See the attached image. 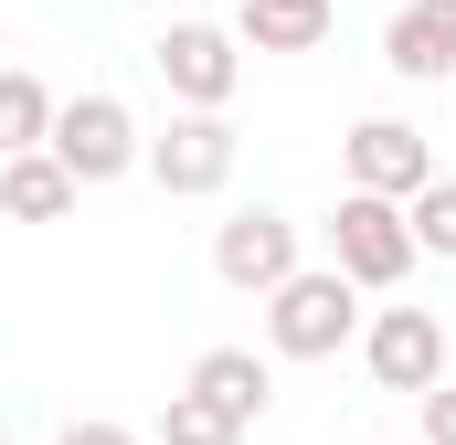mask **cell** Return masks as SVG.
Instances as JSON below:
<instances>
[{"label": "cell", "instance_id": "3", "mask_svg": "<svg viewBox=\"0 0 456 445\" xmlns=\"http://www.w3.org/2000/svg\"><path fill=\"white\" fill-rule=\"evenodd\" d=\"M149 64H159V85H170L181 117H224L233 85H244V43H233L224 21H170V32L149 43Z\"/></svg>", "mask_w": 456, "mask_h": 445}, {"label": "cell", "instance_id": "20", "mask_svg": "<svg viewBox=\"0 0 456 445\" xmlns=\"http://www.w3.org/2000/svg\"><path fill=\"white\" fill-rule=\"evenodd\" d=\"M371 445H393V435H371Z\"/></svg>", "mask_w": 456, "mask_h": 445}, {"label": "cell", "instance_id": "4", "mask_svg": "<svg viewBox=\"0 0 456 445\" xmlns=\"http://www.w3.org/2000/svg\"><path fill=\"white\" fill-rule=\"evenodd\" d=\"M330 265H340L361 297L403 287L414 276V233H403V202H371V191H340L330 202Z\"/></svg>", "mask_w": 456, "mask_h": 445}, {"label": "cell", "instance_id": "14", "mask_svg": "<svg viewBox=\"0 0 456 445\" xmlns=\"http://www.w3.org/2000/svg\"><path fill=\"white\" fill-rule=\"evenodd\" d=\"M403 233H414V255H436V265H456V170H436L414 202H403Z\"/></svg>", "mask_w": 456, "mask_h": 445}, {"label": "cell", "instance_id": "2", "mask_svg": "<svg viewBox=\"0 0 456 445\" xmlns=\"http://www.w3.org/2000/svg\"><path fill=\"white\" fill-rule=\"evenodd\" d=\"M43 149L64 159V181H75V191H107V181H127V170L149 159V138H138L127 96H107V85L64 96V107H53V138H43Z\"/></svg>", "mask_w": 456, "mask_h": 445}, {"label": "cell", "instance_id": "5", "mask_svg": "<svg viewBox=\"0 0 456 445\" xmlns=\"http://www.w3.org/2000/svg\"><path fill=\"white\" fill-rule=\"evenodd\" d=\"M361 371L382 382V392H403V403H425L446 371V319L436 308H382V319H361Z\"/></svg>", "mask_w": 456, "mask_h": 445}, {"label": "cell", "instance_id": "11", "mask_svg": "<svg viewBox=\"0 0 456 445\" xmlns=\"http://www.w3.org/2000/svg\"><path fill=\"white\" fill-rule=\"evenodd\" d=\"M340 21V0H244L233 11V43L244 53H319Z\"/></svg>", "mask_w": 456, "mask_h": 445}, {"label": "cell", "instance_id": "17", "mask_svg": "<svg viewBox=\"0 0 456 445\" xmlns=\"http://www.w3.org/2000/svg\"><path fill=\"white\" fill-rule=\"evenodd\" d=\"M425 445H456V382L425 392Z\"/></svg>", "mask_w": 456, "mask_h": 445}, {"label": "cell", "instance_id": "10", "mask_svg": "<svg viewBox=\"0 0 456 445\" xmlns=\"http://www.w3.org/2000/svg\"><path fill=\"white\" fill-rule=\"evenodd\" d=\"M382 64H393L403 85L456 75V0H403V11H393V32H382Z\"/></svg>", "mask_w": 456, "mask_h": 445}, {"label": "cell", "instance_id": "16", "mask_svg": "<svg viewBox=\"0 0 456 445\" xmlns=\"http://www.w3.org/2000/svg\"><path fill=\"white\" fill-rule=\"evenodd\" d=\"M53 445H138V425H107V414H75Z\"/></svg>", "mask_w": 456, "mask_h": 445}, {"label": "cell", "instance_id": "7", "mask_svg": "<svg viewBox=\"0 0 456 445\" xmlns=\"http://www.w3.org/2000/svg\"><path fill=\"white\" fill-rule=\"evenodd\" d=\"M233 149H244V138H233V117H170V127L149 138V159H138V170H149L170 202H213V191L233 181Z\"/></svg>", "mask_w": 456, "mask_h": 445}, {"label": "cell", "instance_id": "12", "mask_svg": "<svg viewBox=\"0 0 456 445\" xmlns=\"http://www.w3.org/2000/svg\"><path fill=\"white\" fill-rule=\"evenodd\" d=\"M86 202L75 181H64V159L53 149H32V159H0V222H64Z\"/></svg>", "mask_w": 456, "mask_h": 445}, {"label": "cell", "instance_id": "8", "mask_svg": "<svg viewBox=\"0 0 456 445\" xmlns=\"http://www.w3.org/2000/svg\"><path fill=\"white\" fill-rule=\"evenodd\" d=\"M297 265H308V255H297V222L276 213V202H244V213L213 233V276H224V287H244V297H276Z\"/></svg>", "mask_w": 456, "mask_h": 445}, {"label": "cell", "instance_id": "15", "mask_svg": "<svg viewBox=\"0 0 456 445\" xmlns=\"http://www.w3.org/2000/svg\"><path fill=\"white\" fill-rule=\"evenodd\" d=\"M159 445H244L224 425V414H213V403H191V392H170V403H159Z\"/></svg>", "mask_w": 456, "mask_h": 445}, {"label": "cell", "instance_id": "13", "mask_svg": "<svg viewBox=\"0 0 456 445\" xmlns=\"http://www.w3.org/2000/svg\"><path fill=\"white\" fill-rule=\"evenodd\" d=\"M53 85L32 75V64H0V159H32L43 138H53Z\"/></svg>", "mask_w": 456, "mask_h": 445}, {"label": "cell", "instance_id": "9", "mask_svg": "<svg viewBox=\"0 0 456 445\" xmlns=\"http://www.w3.org/2000/svg\"><path fill=\"white\" fill-rule=\"evenodd\" d=\"M191 403H213L233 435H255L265 425V403H276V360H255V350H233V339H213L202 360H191V382H181Z\"/></svg>", "mask_w": 456, "mask_h": 445}, {"label": "cell", "instance_id": "18", "mask_svg": "<svg viewBox=\"0 0 456 445\" xmlns=\"http://www.w3.org/2000/svg\"><path fill=\"white\" fill-rule=\"evenodd\" d=\"M127 11H170V0H127Z\"/></svg>", "mask_w": 456, "mask_h": 445}, {"label": "cell", "instance_id": "6", "mask_svg": "<svg viewBox=\"0 0 456 445\" xmlns=\"http://www.w3.org/2000/svg\"><path fill=\"white\" fill-rule=\"evenodd\" d=\"M340 159H350V191H371V202H414L436 181V149H425L414 117H350Z\"/></svg>", "mask_w": 456, "mask_h": 445}, {"label": "cell", "instance_id": "1", "mask_svg": "<svg viewBox=\"0 0 456 445\" xmlns=\"http://www.w3.org/2000/svg\"><path fill=\"white\" fill-rule=\"evenodd\" d=\"M361 339V287L340 265H297L276 297H265V350L276 360H340Z\"/></svg>", "mask_w": 456, "mask_h": 445}, {"label": "cell", "instance_id": "19", "mask_svg": "<svg viewBox=\"0 0 456 445\" xmlns=\"http://www.w3.org/2000/svg\"><path fill=\"white\" fill-rule=\"evenodd\" d=\"M0 445H11V414H0Z\"/></svg>", "mask_w": 456, "mask_h": 445}]
</instances>
